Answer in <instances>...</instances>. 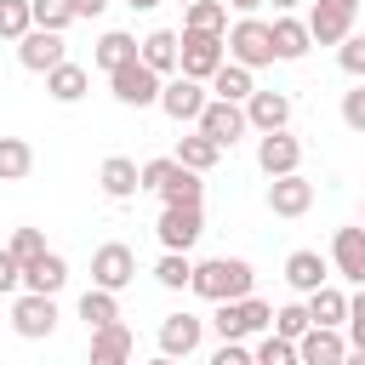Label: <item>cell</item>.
I'll list each match as a JSON object with an SVG mask.
<instances>
[{"label":"cell","instance_id":"cell-1","mask_svg":"<svg viewBox=\"0 0 365 365\" xmlns=\"http://www.w3.org/2000/svg\"><path fill=\"white\" fill-rule=\"evenodd\" d=\"M251 285H257V274H251L245 257H205V262H194V274H188V291L205 297V302L251 297Z\"/></svg>","mask_w":365,"mask_h":365},{"label":"cell","instance_id":"cell-2","mask_svg":"<svg viewBox=\"0 0 365 365\" xmlns=\"http://www.w3.org/2000/svg\"><path fill=\"white\" fill-rule=\"evenodd\" d=\"M268 325H274V308L262 297H234V302H217V314H211V331L222 342H245V336H257Z\"/></svg>","mask_w":365,"mask_h":365},{"label":"cell","instance_id":"cell-3","mask_svg":"<svg viewBox=\"0 0 365 365\" xmlns=\"http://www.w3.org/2000/svg\"><path fill=\"white\" fill-rule=\"evenodd\" d=\"M222 46H228V63H240V68H251V74L274 63V34H268L262 17H240V23L222 34Z\"/></svg>","mask_w":365,"mask_h":365},{"label":"cell","instance_id":"cell-4","mask_svg":"<svg viewBox=\"0 0 365 365\" xmlns=\"http://www.w3.org/2000/svg\"><path fill=\"white\" fill-rule=\"evenodd\" d=\"M228 63V46H222V34H177V74H188V80H211L217 68Z\"/></svg>","mask_w":365,"mask_h":365},{"label":"cell","instance_id":"cell-5","mask_svg":"<svg viewBox=\"0 0 365 365\" xmlns=\"http://www.w3.org/2000/svg\"><path fill=\"white\" fill-rule=\"evenodd\" d=\"M137 279V251L131 245H120V240H108V245H97L91 251V285H103V291H125Z\"/></svg>","mask_w":365,"mask_h":365},{"label":"cell","instance_id":"cell-6","mask_svg":"<svg viewBox=\"0 0 365 365\" xmlns=\"http://www.w3.org/2000/svg\"><path fill=\"white\" fill-rule=\"evenodd\" d=\"M11 331L23 342H46L57 331V297H40V291H23L11 302Z\"/></svg>","mask_w":365,"mask_h":365},{"label":"cell","instance_id":"cell-7","mask_svg":"<svg viewBox=\"0 0 365 365\" xmlns=\"http://www.w3.org/2000/svg\"><path fill=\"white\" fill-rule=\"evenodd\" d=\"M108 86H114V97L125 103V108H148V103H160V74L137 57V63H120L114 74H108Z\"/></svg>","mask_w":365,"mask_h":365},{"label":"cell","instance_id":"cell-8","mask_svg":"<svg viewBox=\"0 0 365 365\" xmlns=\"http://www.w3.org/2000/svg\"><path fill=\"white\" fill-rule=\"evenodd\" d=\"M194 125H200L217 148H234V143L251 131V125H245V108H240V103H222V97H211V103L200 108V120H194Z\"/></svg>","mask_w":365,"mask_h":365},{"label":"cell","instance_id":"cell-9","mask_svg":"<svg viewBox=\"0 0 365 365\" xmlns=\"http://www.w3.org/2000/svg\"><path fill=\"white\" fill-rule=\"evenodd\" d=\"M154 234H160L165 251H194V240L205 234V217H200V205H165Z\"/></svg>","mask_w":365,"mask_h":365},{"label":"cell","instance_id":"cell-10","mask_svg":"<svg viewBox=\"0 0 365 365\" xmlns=\"http://www.w3.org/2000/svg\"><path fill=\"white\" fill-rule=\"evenodd\" d=\"M354 34V6H342V0H314V11H308V40L314 46H342Z\"/></svg>","mask_w":365,"mask_h":365},{"label":"cell","instance_id":"cell-11","mask_svg":"<svg viewBox=\"0 0 365 365\" xmlns=\"http://www.w3.org/2000/svg\"><path fill=\"white\" fill-rule=\"evenodd\" d=\"M63 57H68V46H63V34H51V29H29V34L17 40V63H23L29 74H51Z\"/></svg>","mask_w":365,"mask_h":365},{"label":"cell","instance_id":"cell-12","mask_svg":"<svg viewBox=\"0 0 365 365\" xmlns=\"http://www.w3.org/2000/svg\"><path fill=\"white\" fill-rule=\"evenodd\" d=\"M331 268L354 285H365V222H348L331 234Z\"/></svg>","mask_w":365,"mask_h":365},{"label":"cell","instance_id":"cell-13","mask_svg":"<svg viewBox=\"0 0 365 365\" xmlns=\"http://www.w3.org/2000/svg\"><path fill=\"white\" fill-rule=\"evenodd\" d=\"M211 97H205V86L200 80H188V74H171V80H160V108L171 114V120H200V108H205Z\"/></svg>","mask_w":365,"mask_h":365},{"label":"cell","instance_id":"cell-14","mask_svg":"<svg viewBox=\"0 0 365 365\" xmlns=\"http://www.w3.org/2000/svg\"><path fill=\"white\" fill-rule=\"evenodd\" d=\"M257 165H262L268 177H285V171L302 165V143H297L291 131H262V137H257Z\"/></svg>","mask_w":365,"mask_h":365},{"label":"cell","instance_id":"cell-15","mask_svg":"<svg viewBox=\"0 0 365 365\" xmlns=\"http://www.w3.org/2000/svg\"><path fill=\"white\" fill-rule=\"evenodd\" d=\"M308 205H314V182H308L302 171H285V177L268 182V211H274V217H302Z\"/></svg>","mask_w":365,"mask_h":365},{"label":"cell","instance_id":"cell-16","mask_svg":"<svg viewBox=\"0 0 365 365\" xmlns=\"http://www.w3.org/2000/svg\"><path fill=\"white\" fill-rule=\"evenodd\" d=\"M342 354H348V336L331 331V325H308L297 336V359L302 365H342Z\"/></svg>","mask_w":365,"mask_h":365},{"label":"cell","instance_id":"cell-17","mask_svg":"<svg viewBox=\"0 0 365 365\" xmlns=\"http://www.w3.org/2000/svg\"><path fill=\"white\" fill-rule=\"evenodd\" d=\"M131 354H137V336H131V325H103V331H91V354H86V365H131Z\"/></svg>","mask_w":365,"mask_h":365},{"label":"cell","instance_id":"cell-18","mask_svg":"<svg viewBox=\"0 0 365 365\" xmlns=\"http://www.w3.org/2000/svg\"><path fill=\"white\" fill-rule=\"evenodd\" d=\"M240 108H245L251 131H285V120H291V97L285 91H251Z\"/></svg>","mask_w":365,"mask_h":365},{"label":"cell","instance_id":"cell-19","mask_svg":"<svg viewBox=\"0 0 365 365\" xmlns=\"http://www.w3.org/2000/svg\"><path fill=\"white\" fill-rule=\"evenodd\" d=\"M200 336H205V319H194V314H165L160 319V354H171V359H188L200 348Z\"/></svg>","mask_w":365,"mask_h":365},{"label":"cell","instance_id":"cell-20","mask_svg":"<svg viewBox=\"0 0 365 365\" xmlns=\"http://www.w3.org/2000/svg\"><path fill=\"white\" fill-rule=\"evenodd\" d=\"M268 34H274V63H297V57H308V23L302 17H291V11H279L274 23H268Z\"/></svg>","mask_w":365,"mask_h":365},{"label":"cell","instance_id":"cell-21","mask_svg":"<svg viewBox=\"0 0 365 365\" xmlns=\"http://www.w3.org/2000/svg\"><path fill=\"white\" fill-rule=\"evenodd\" d=\"M68 285V262L57 251H40L34 262H23V291H40V297H57Z\"/></svg>","mask_w":365,"mask_h":365},{"label":"cell","instance_id":"cell-22","mask_svg":"<svg viewBox=\"0 0 365 365\" xmlns=\"http://www.w3.org/2000/svg\"><path fill=\"white\" fill-rule=\"evenodd\" d=\"M97 182H103V194H108V200H131V194L143 188V165H137V160H125V154H108V160H103V171H97Z\"/></svg>","mask_w":365,"mask_h":365},{"label":"cell","instance_id":"cell-23","mask_svg":"<svg viewBox=\"0 0 365 365\" xmlns=\"http://www.w3.org/2000/svg\"><path fill=\"white\" fill-rule=\"evenodd\" d=\"M325 279H331V262H325L319 251H291V257H285V285H291V291L308 297V291H319Z\"/></svg>","mask_w":365,"mask_h":365},{"label":"cell","instance_id":"cell-24","mask_svg":"<svg viewBox=\"0 0 365 365\" xmlns=\"http://www.w3.org/2000/svg\"><path fill=\"white\" fill-rule=\"evenodd\" d=\"M91 63H97L103 74H114L120 63H137V34H125V29H108V34L97 40V51H91Z\"/></svg>","mask_w":365,"mask_h":365},{"label":"cell","instance_id":"cell-25","mask_svg":"<svg viewBox=\"0 0 365 365\" xmlns=\"http://www.w3.org/2000/svg\"><path fill=\"white\" fill-rule=\"evenodd\" d=\"M137 57H143L160 80H165V74H177V34H171V29H154L148 40H137Z\"/></svg>","mask_w":365,"mask_h":365},{"label":"cell","instance_id":"cell-26","mask_svg":"<svg viewBox=\"0 0 365 365\" xmlns=\"http://www.w3.org/2000/svg\"><path fill=\"white\" fill-rule=\"evenodd\" d=\"M86 86H91V74H86L80 63H68V57H63V63L46 74V91H51V103H80V97H86Z\"/></svg>","mask_w":365,"mask_h":365},{"label":"cell","instance_id":"cell-27","mask_svg":"<svg viewBox=\"0 0 365 365\" xmlns=\"http://www.w3.org/2000/svg\"><path fill=\"white\" fill-rule=\"evenodd\" d=\"M308 319L314 325H331V331H342V319H348V297L336 291V285H319V291H308Z\"/></svg>","mask_w":365,"mask_h":365},{"label":"cell","instance_id":"cell-28","mask_svg":"<svg viewBox=\"0 0 365 365\" xmlns=\"http://www.w3.org/2000/svg\"><path fill=\"white\" fill-rule=\"evenodd\" d=\"M171 160H177V165H188V171H200V177H205V171H211V165H217V160H222V148H217V143H211V137H205V131H194V137H177V154H171Z\"/></svg>","mask_w":365,"mask_h":365},{"label":"cell","instance_id":"cell-29","mask_svg":"<svg viewBox=\"0 0 365 365\" xmlns=\"http://www.w3.org/2000/svg\"><path fill=\"white\" fill-rule=\"evenodd\" d=\"M80 319H86V331L114 325V319H120V297H114V291H103V285H91V291L80 297Z\"/></svg>","mask_w":365,"mask_h":365},{"label":"cell","instance_id":"cell-30","mask_svg":"<svg viewBox=\"0 0 365 365\" xmlns=\"http://www.w3.org/2000/svg\"><path fill=\"white\" fill-rule=\"evenodd\" d=\"M182 29L188 34H228V6L222 0H194L182 11Z\"/></svg>","mask_w":365,"mask_h":365},{"label":"cell","instance_id":"cell-31","mask_svg":"<svg viewBox=\"0 0 365 365\" xmlns=\"http://www.w3.org/2000/svg\"><path fill=\"white\" fill-rule=\"evenodd\" d=\"M211 91H217L222 103H245L257 86H251V68H240V63H222V68L211 74Z\"/></svg>","mask_w":365,"mask_h":365},{"label":"cell","instance_id":"cell-32","mask_svg":"<svg viewBox=\"0 0 365 365\" xmlns=\"http://www.w3.org/2000/svg\"><path fill=\"white\" fill-rule=\"evenodd\" d=\"M200 194H205V182H200V171H188V165H177V171L165 177V188H160L165 205H200Z\"/></svg>","mask_w":365,"mask_h":365},{"label":"cell","instance_id":"cell-33","mask_svg":"<svg viewBox=\"0 0 365 365\" xmlns=\"http://www.w3.org/2000/svg\"><path fill=\"white\" fill-rule=\"evenodd\" d=\"M34 171V148L23 137H0V182H17Z\"/></svg>","mask_w":365,"mask_h":365},{"label":"cell","instance_id":"cell-34","mask_svg":"<svg viewBox=\"0 0 365 365\" xmlns=\"http://www.w3.org/2000/svg\"><path fill=\"white\" fill-rule=\"evenodd\" d=\"M29 17H34V29L63 34V29L74 23V6H68V0H29Z\"/></svg>","mask_w":365,"mask_h":365},{"label":"cell","instance_id":"cell-35","mask_svg":"<svg viewBox=\"0 0 365 365\" xmlns=\"http://www.w3.org/2000/svg\"><path fill=\"white\" fill-rule=\"evenodd\" d=\"M188 274H194V262H188V251H165V257L154 262V279H160L165 291H182V285H188Z\"/></svg>","mask_w":365,"mask_h":365},{"label":"cell","instance_id":"cell-36","mask_svg":"<svg viewBox=\"0 0 365 365\" xmlns=\"http://www.w3.org/2000/svg\"><path fill=\"white\" fill-rule=\"evenodd\" d=\"M29 29H34L29 0H0V40H23Z\"/></svg>","mask_w":365,"mask_h":365},{"label":"cell","instance_id":"cell-37","mask_svg":"<svg viewBox=\"0 0 365 365\" xmlns=\"http://www.w3.org/2000/svg\"><path fill=\"white\" fill-rule=\"evenodd\" d=\"M308 325H314V319H308V308H302V302H285V308H274V336L297 342V336H302Z\"/></svg>","mask_w":365,"mask_h":365},{"label":"cell","instance_id":"cell-38","mask_svg":"<svg viewBox=\"0 0 365 365\" xmlns=\"http://www.w3.org/2000/svg\"><path fill=\"white\" fill-rule=\"evenodd\" d=\"M251 359H257V365H302V359H297V342H285V336H274V331L257 342Z\"/></svg>","mask_w":365,"mask_h":365},{"label":"cell","instance_id":"cell-39","mask_svg":"<svg viewBox=\"0 0 365 365\" xmlns=\"http://www.w3.org/2000/svg\"><path fill=\"white\" fill-rule=\"evenodd\" d=\"M342 336H348V348H365V285L348 297V319H342Z\"/></svg>","mask_w":365,"mask_h":365},{"label":"cell","instance_id":"cell-40","mask_svg":"<svg viewBox=\"0 0 365 365\" xmlns=\"http://www.w3.org/2000/svg\"><path fill=\"white\" fill-rule=\"evenodd\" d=\"M336 63H342V74L365 80V34H348V40L336 46Z\"/></svg>","mask_w":365,"mask_h":365},{"label":"cell","instance_id":"cell-41","mask_svg":"<svg viewBox=\"0 0 365 365\" xmlns=\"http://www.w3.org/2000/svg\"><path fill=\"white\" fill-rule=\"evenodd\" d=\"M6 251H11V257H17V262H34V257H40V251H46V234H40V228H17V234H11V245H6Z\"/></svg>","mask_w":365,"mask_h":365},{"label":"cell","instance_id":"cell-42","mask_svg":"<svg viewBox=\"0 0 365 365\" xmlns=\"http://www.w3.org/2000/svg\"><path fill=\"white\" fill-rule=\"evenodd\" d=\"M342 125L348 131H365V80L354 91H342Z\"/></svg>","mask_w":365,"mask_h":365},{"label":"cell","instance_id":"cell-43","mask_svg":"<svg viewBox=\"0 0 365 365\" xmlns=\"http://www.w3.org/2000/svg\"><path fill=\"white\" fill-rule=\"evenodd\" d=\"M211 365H257V359H251V348H245V342H217Z\"/></svg>","mask_w":365,"mask_h":365},{"label":"cell","instance_id":"cell-44","mask_svg":"<svg viewBox=\"0 0 365 365\" xmlns=\"http://www.w3.org/2000/svg\"><path fill=\"white\" fill-rule=\"evenodd\" d=\"M17 285H23V262H17L11 251H0V297H6V291H17Z\"/></svg>","mask_w":365,"mask_h":365},{"label":"cell","instance_id":"cell-45","mask_svg":"<svg viewBox=\"0 0 365 365\" xmlns=\"http://www.w3.org/2000/svg\"><path fill=\"white\" fill-rule=\"evenodd\" d=\"M74 6V17H103L108 11V0H68Z\"/></svg>","mask_w":365,"mask_h":365},{"label":"cell","instance_id":"cell-46","mask_svg":"<svg viewBox=\"0 0 365 365\" xmlns=\"http://www.w3.org/2000/svg\"><path fill=\"white\" fill-rule=\"evenodd\" d=\"M228 6H234V11H245V17H251V11H257V6H268V0H228Z\"/></svg>","mask_w":365,"mask_h":365},{"label":"cell","instance_id":"cell-47","mask_svg":"<svg viewBox=\"0 0 365 365\" xmlns=\"http://www.w3.org/2000/svg\"><path fill=\"white\" fill-rule=\"evenodd\" d=\"M342 365H365V348H348V354H342Z\"/></svg>","mask_w":365,"mask_h":365},{"label":"cell","instance_id":"cell-48","mask_svg":"<svg viewBox=\"0 0 365 365\" xmlns=\"http://www.w3.org/2000/svg\"><path fill=\"white\" fill-rule=\"evenodd\" d=\"M125 6H131V11H154L160 0H125Z\"/></svg>","mask_w":365,"mask_h":365},{"label":"cell","instance_id":"cell-49","mask_svg":"<svg viewBox=\"0 0 365 365\" xmlns=\"http://www.w3.org/2000/svg\"><path fill=\"white\" fill-rule=\"evenodd\" d=\"M291 6H297V0H274V11H291Z\"/></svg>","mask_w":365,"mask_h":365},{"label":"cell","instance_id":"cell-50","mask_svg":"<svg viewBox=\"0 0 365 365\" xmlns=\"http://www.w3.org/2000/svg\"><path fill=\"white\" fill-rule=\"evenodd\" d=\"M148 365H177V359H171V354H160V359H148Z\"/></svg>","mask_w":365,"mask_h":365},{"label":"cell","instance_id":"cell-51","mask_svg":"<svg viewBox=\"0 0 365 365\" xmlns=\"http://www.w3.org/2000/svg\"><path fill=\"white\" fill-rule=\"evenodd\" d=\"M342 6H359V0H342Z\"/></svg>","mask_w":365,"mask_h":365},{"label":"cell","instance_id":"cell-52","mask_svg":"<svg viewBox=\"0 0 365 365\" xmlns=\"http://www.w3.org/2000/svg\"><path fill=\"white\" fill-rule=\"evenodd\" d=\"M177 6H194V0H177Z\"/></svg>","mask_w":365,"mask_h":365},{"label":"cell","instance_id":"cell-53","mask_svg":"<svg viewBox=\"0 0 365 365\" xmlns=\"http://www.w3.org/2000/svg\"><path fill=\"white\" fill-rule=\"evenodd\" d=\"M222 6H228V0H222Z\"/></svg>","mask_w":365,"mask_h":365}]
</instances>
